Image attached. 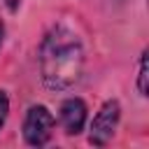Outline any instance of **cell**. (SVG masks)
Segmentation results:
<instances>
[{"instance_id": "1", "label": "cell", "mask_w": 149, "mask_h": 149, "mask_svg": "<svg viewBox=\"0 0 149 149\" xmlns=\"http://www.w3.org/2000/svg\"><path fill=\"white\" fill-rule=\"evenodd\" d=\"M37 63L42 84L49 91H68L84 72V44L68 26H51L40 42Z\"/></svg>"}, {"instance_id": "2", "label": "cell", "mask_w": 149, "mask_h": 149, "mask_svg": "<svg viewBox=\"0 0 149 149\" xmlns=\"http://www.w3.org/2000/svg\"><path fill=\"white\" fill-rule=\"evenodd\" d=\"M119 119H121V105L119 100L109 98L100 105V109L95 112L93 121L88 123V142L93 147H105L112 142L116 128H119Z\"/></svg>"}, {"instance_id": "3", "label": "cell", "mask_w": 149, "mask_h": 149, "mask_svg": "<svg viewBox=\"0 0 149 149\" xmlns=\"http://www.w3.org/2000/svg\"><path fill=\"white\" fill-rule=\"evenodd\" d=\"M56 128V119L44 105H30L23 116V140L28 147H44Z\"/></svg>"}, {"instance_id": "4", "label": "cell", "mask_w": 149, "mask_h": 149, "mask_svg": "<svg viewBox=\"0 0 149 149\" xmlns=\"http://www.w3.org/2000/svg\"><path fill=\"white\" fill-rule=\"evenodd\" d=\"M86 116L88 109L81 98H65L58 107V121L68 135H79L86 126Z\"/></svg>"}, {"instance_id": "5", "label": "cell", "mask_w": 149, "mask_h": 149, "mask_svg": "<svg viewBox=\"0 0 149 149\" xmlns=\"http://www.w3.org/2000/svg\"><path fill=\"white\" fill-rule=\"evenodd\" d=\"M147 56H149V51L144 49V51L140 54V61H137V91H140V95H142V98H147V95H149V84H147V79H149Z\"/></svg>"}, {"instance_id": "6", "label": "cell", "mask_w": 149, "mask_h": 149, "mask_svg": "<svg viewBox=\"0 0 149 149\" xmlns=\"http://www.w3.org/2000/svg\"><path fill=\"white\" fill-rule=\"evenodd\" d=\"M7 114H9V95L0 88V130H2L5 121H7Z\"/></svg>"}, {"instance_id": "7", "label": "cell", "mask_w": 149, "mask_h": 149, "mask_svg": "<svg viewBox=\"0 0 149 149\" xmlns=\"http://www.w3.org/2000/svg\"><path fill=\"white\" fill-rule=\"evenodd\" d=\"M2 42H5V21L0 19V49H2Z\"/></svg>"}]
</instances>
